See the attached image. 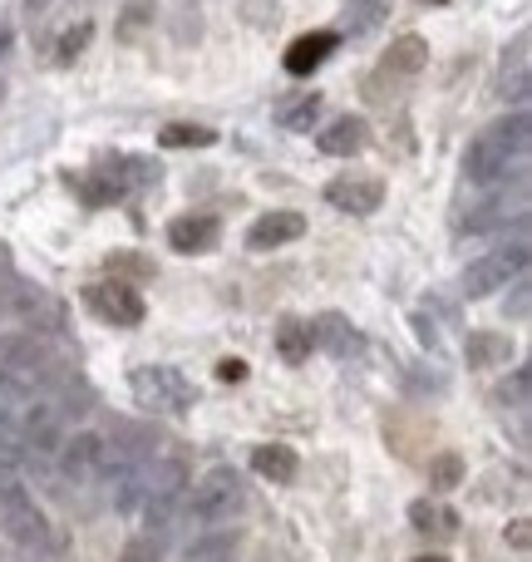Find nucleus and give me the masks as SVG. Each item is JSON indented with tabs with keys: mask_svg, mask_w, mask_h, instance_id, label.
I'll return each mask as SVG.
<instances>
[{
	"mask_svg": "<svg viewBox=\"0 0 532 562\" xmlns=\"http://www.w3.org/2000/svg\"><path fill=\"white\" fill-rule=\"evenodd\" d=\"M528 144H532V119L518 109V114L488 124L484 134H474V144L464 154V178L478 188H503L508 173L523 178Z\"/></svg>",
	"mask_w": 532,
	"mask_h": 562,
	"instance_id": "1",
	"label": "nucleus"
},
{
	"mask_svg": "<svg viewBox=\"0 0 532 562\" xmlns=\"http://www.w3.org/2000/svg\"><path fill=\"white\" fill-rule=\"evenodd\" d=\"M59 380H65V370H59L55 350L39 336H30V330L0 336V385H5L10 395H20V400L55 395Z\"/></svg>",
	"mask_w": 532,
	"mask_h": 562,
	"instance_id": "2",
	"label": "nucleus"
},
{
	"mask_svg": "<svg viewBox=\"0 0 532 562\" xmlns=\"http://www.w3.org/2000/svg\"><path fill=\"white\" fill-rule=\"evenodd\" d=\"M183 494H188V464L178 454L148 459L144 464V504L138 518L148 524V533H168L183 514Z\"/></svg>",
	"mask_w": 532,
	"mask_h": 562,
	"instance_id": "3",
	"label": "nucleus"
},
{
	"mask_svg": "<svg viewBox=\"0 0 532 562\" xmlns=\"http://www.w3.org/2000/svg\"><path fill=\"white\" fill-rule=\"evenodd\" d=\"M523 267H528V217H518L513 237H508L503 247H494L488 257H478V262L464 267L459 291H464L468 301H484V296H494V291H503L508 281L523 277Z\"/></svg>",
	"mask_w": 532,
	"mask_h": 562,
	"instance_id": "4",
	"label": "nucleus"
},
{
	"mask_svg": "<svg viewBox=\"0 0 532 562\" xmlns=\"http://www.w3.org/2000/svg\"><path fill=\"white\" fill-rule=\"evenodd\" d=\"M0 533L20 548V553H45L55 548V533H49V518L35 508V498L25 494L15 474H0Z\"/></svg>",
	"mask_w": 532,
	"mask_h": 562,
	"instance_id": "5",
	"label": "nucleus"
},
{
	"mask_svg": "<svg viewBox=\"0 0 532 562\" xmlns=\"http://www.w3.org/2000/svg\"><path fill=\"white\" fill-rule=\"evenodd\" d=\"M242 504H247L242 474H237V469H207L183 494V514L178 518H193L197 528H213V524H223V518H233Z\"/></svg>",
	"mask_w": 532,
	"mask_h": 562,
	"instance_id": "6",
	"label": "nucleus"
},
{
	"mask_svg": "<svg viewBox=\"0 0 532 562\" xmlns=\"http://www.w3.org/2000/svg\"><path fill=\"white\" fill-rule=\"evenodd\" d=\"M128 390H134V400L144 409H154V415H188L197 400L193 380L173 366H138L134 375H128Z\"/></svg>",
	"mask_w": 532,
	"mask_h": 562,
	"instance_id": "7",
	"label": "nucleus"
},
{
	"mask_svg": "<svg viewBox=\"0 0 532 562\" xmlns=\"http://www.w3.org/2000/svg\"><path fill=\"white\" fill-rule=\"evenodd\" d=\"M523 213H528L523 188H518V193H498V188H488V198L468 203V213L459 217V227H464L468 237H488V233H498V227H508V217H523Z\"/></svg>",
	"mask_w": 532,
	"mask_h": 562,
	"instance_id": "8",
	"label": "nucleus"
},
{
	"mask_svg": "<svg viewBox=\"0 0 532 562\" xmlns=\"http://www.w3.org/2000/svg\"><path fill=\"white\" fill-rule=\"evenodd\" d=\"M89 306L99 311V321H109V326H144V296H138L128 281H99V286H89Z\"/></svg>",
	"mask_w": 532,
	"mask_h": 562,
	"instance_id": "9",
	"label": "nucleus"
},
{
	"mask_svg": "<svg viewBox=\"0 0 532 562\" xmlns=\"http://www.w3.org/2000/svg\"><path fill=\"white\" fill-rule=\"evenodd\" d=\"M55 469L65 484H94L99 479V435H89V429H79V435H65V445H59L55 454Z\"/></svg>",
	"mask_w": 532,
	"mask_h": 562,
	"instance_id": "10",
	"label": "nucleus"
},
{
	"mask_svg": "<svg viewBox=\"0 0 532 562\" xmlns=\"http://www.w3.org/2000/svg\"><path fill=\"white\" fill-rule=\"evenodd\" d=\"M326 203L340 207V213L365 217V213H375V207L385 203V183H380V178L346 173V178H336V183H326Z\"/></svg>",
	"mask_w": 532,
	"mask_h": 562,
	"instance_id": "11",
	"label": "nucleus"
},
{
	"mask_svg": "<svg viewBox=\"0 0 532 562\" xmlns=\"http://www.w3.org/2000/svg\"><path fill=\"white\" fill-rule=\"evenodd\" d=\"M217 237H223V223L207 213H183L168 223V243H173V252L183 257H197V252H213Z\"/></svg>",
	"mask_w": 532,
	"mask_h": 562,
	"instance_id": "12",
	"label": "nucleus"
},
{
	"mask_svg": "<svg viewBox=\"0 0 532 562\" xmlns=\"http://www.w3.org/2000/svg\"><path fill=\"white\" fill-rule=\"evenodd\" d=\"M301 233H306V217L281 207V213L257 217L252 233H247V247H252V252H276V247H286V243H301Z\"/></svg>",
	"mask_w": 532,
	"mask_h": 562,
	"instance_id": "13",
	"label": "nucleus"
},
{
	"mask_svg": "<svg viewBox=\"0 0 532 562\" xmlns=\"http://www.w3.org/2000/svg\"><path fill=\"white\" fill-rule=\"evenodd\" d=\"M10 311H15V316H25L30 326H39V330H59V326H65V306H59L49 291H39V286H10Z\"/></svg>",
	"mask_w": 532,
	"mask_h": 562,
	"instance_id": "14",
	"label": "nucleus"
},
{
	"mask_svg": "<svg viewBox=\"0 0 532 562\" xmlns=\"http://www.w3.org/2000/svg\"><path fill=\"white\" fill-rule=\"evenodd\" d=\"M365 138H370L365 119L346 114V119H336V124H320L316 148H320V154H330V158H355L360 148H365Z\"/></svg>",
	"mask_w": 532,
	"mask_h": 562,
	"instance_id": "15",
	"label": "nucleus"
},
{
	"mask_svg": "<svg viewBox=\"0 0 532 562\" xmlns=\"http://www.w3.org/2000/svg\"><path fill=\"white\" fill-rule=\"evenodd\" d=\"M330 49H336V35L330 30H316V35H301L296 45L286 49V75H310V69H320L330 59Z\"/></svg>",
	"mask_w": 532,
	"mask_h": 562,
	"instance_id": "16",
	"label": "nucleus"
},
{
	"mask_svg": "<svg viewBox=\"0 0 532 562\" xmlns=\"http://www.w3.org/2000/svg\"><path fill=\"white\" fill-rule=\"evenodd\" d=\"M310 350H316V336H310V321L301 316H286L276 326V356L286 360V366H306Z\"/></svg>",
	"mask_w": 532,
	"mask_h": 562,
	"instance_id": "17",
	"label": "nucleus"
},
{
	"mask_svg": "<svg viewBox=\"0 0 532 562\" xmlns=\"http://www.w3.org/2000/svg\"><path fill=\"white\" fill-rule=\"evenodd\" d=\"M252 469L262 479H271V484H291L301 459H296V449H286V445H262V449H252Z\"/></svg>",
	"mask_w": 532,
	"mask_h": 562,
	"instance_id": "18",
	"label": "nucleus"
},
{
	"mask_svg": "<svg viewBox=\"0 0 532 562\" xmlns=\"http://www.w3.org/2000/svg\"><path fill=\"white\" fill-rule=\"evenodd\" d=\"M464 356L468 366H503V360H513V346H508V336H498V330H468L464 340Z\"/></svg>",
	"mask_w": 532,
	"mask_h": 562,
	"instance_id": "19",
	"label": "nucleus"
},
{
	"mask_svg": "<svg viewBox=\"0 0 532 562\" xmlns=\"http://www.w3.org/2000/svg\"><path fill=\"white\" fill-rule=\"evenodd\" d=\"M409 524L419 528V533H429V538H454L459 533V514L454 508H439V504H409Z\"/></svg>",
	"mask_w": 532,
	"mask_h": 562,
	"instance_id": "20",
	"label": "nucleus"
},
{
	"mask_svg": "<svg viewBox=\"0 0 532 562\" xmlns=\"http://www.w3.org/2000/svg\"><path fill=\"white\" fill-rule=\"evenodd\" d=\"M425 65H429V45L419 35L395 40V45H389V55H385V75H419Z\"/></svg>",
	"mask_w": 532,
	"mask_h": 562,
	"instance_id": "21",
	"label": "nucleus"
},
{
	"mask_svg": "<svg viewBox=\"0 0 532 562\" xmlns=\"http://www.w3.org/2000/svg\"><path fill=\"white\" fill-rule=\"evenodd\" d=\"M310 336H316V346H326L330 356H346V350L355 346V330H350V321L340 316V311H326V316H316Z\"/></svg>",
	"mask_w": 532,
	"mask_h": 562,
	"instance_id": "22",
	"label": "nucleus"
},
{
	"mask_svg": "<svg viewBox=\"0 0 532 562\" xmlns=\"http://www.w3.org/2000/svg\"><path fill=\"white\" fill-rule=\"evenodd\" d=\"M158 144L163 148H207V144H217V134L207 124H168L163 134H158Z\"/></svg>",
	"mask_w": 532,
	"mask_h": 562,
	"instance_id": "23",
	"label": "nucleus"
},
{
	"mask_svg": "<svg viewBox=\"0 0 532 562\" xmlns=\"http://www.w3.org/2000/svg\"><path fill=\"white\" fill-rule=\"evenodd\" d=\"M528 395H532V375H528V366H518L513 375H508L503 385L494 390V400H498L503 409H523V405H528Z\"/></svg>",
	"mask_w": 532,
	"mask_h": 562,
	"instance_id": "24",
	"label": "nucleus"
},
{
	"mask_svg": "<svg viewBox=\"0 0 532 562\" xmlns=\"http://www.w3.org/2000/svg\"><path fill=\"white\" fill-rule=\"evenodd\" d=\"M237 543H242V538H237V528H233V533H213V538H203V543L188 548V562H217V558H233V553H237Z\"/></svg>",
	"mask_w": 532,
	"mask_h": 562,
	"instance_id": "25",
	"label": "nucleus"
},
{
	"mask_svg": "<svg viewBox=\"0 0 532 562\" xmlns=\"http://www.w3.org/2000/svg\"><path fill=\"white\" fill-rule=\"evenodd\" d=\"M429 484L434 488H459L464 484V459L459 454H434L429 459Z\"/></svg>",
	"mask_w": 532,
	"mask_h": 562,
	"instance_id": "26",
	"label": "nucleus"
},
{
	"mask_svg": "<svg viewBox=\"0 0 532 562\" xmlns=\"http://www.w3.org/2000/svg\"><path fill=\"white\" fill-rule=\"evenodd\" d=\"M380 15H385V5H380V0H350V5H346V25L355 30V35L375 30V25H380Z\"/></svg>",
	"mask_w": 532,
	"mask_h": 562,
	"instance_id": "27",
	"label": "nucleus"
},
{
	"mask_svg": "<svg viewBox=\"0 0 532 562\" xmlns=\"http://www.w3.org/2000/svg\"><path fill=\"white\" fill-rule=\"evenodd\" d=\"M118 562H163V533L134 538V543L124 548V558H118Z\"/></svg>",
	"mask_w": 532,
	"mask_h": 562,
	"instance_id": "28",
	"label": "nucleus"
},
{
	"mask_svg": "<svg viewBox=\"0 0 532 562\" xmlns=\"http://www.w3.org/2000/svg\"><path fill=\"white\" fill-rule=\"evenodd\" d=\"M89 35H94V25H89V20H79L75 30H65V35H59V65H69V59L89 45Z\"/></svg>",
	"mask_w": 532,
	"mask_h": 562,
	"instance_id": "29",
	"label": "nucleus"
},
{
	"mask_svg": "<svg viewBox=\"0 0 532 562\" xmlns=\"http://www.w3.org/2000/svg\"><path fill=\"white\" fill-rule=\"evenodd\" d=\"M316 119H320V99H316V94L301 99L296 109H286V128H296V134H306V128L316 124Z\"/></svg>",
	"mask_w": 532,
	"mask_h": 562,
	"instance_id": "30",
	"label": "nucleus"
},
{
	"mask_svg": "<svg viewBox=\"0 0 532 562\" xmlns=\"http://www.w3.org/2000/svg\"><path fill=\"white\" fill-rule=\"evenodd\" d=\"M532 89V75L528 69H513V75H503V99H513V104H523Z\"/></svg>",
	"mask_w": 532,
	"mask_h": 562,
	"instance_id": "31",
	"label": "nucleus"
},
{
	"mask_svg": "<svg viewBox=\"0 0 532 562\" xmlns=\"http://www.w3.org/2000/svg\"><path fill=\"white\" fill-rule=\"evenodd\" d=\"M415 336L425 340L429 350H439V326H434V316H429V311H415Z\"/></svg>",
	"mask_w": 532,
	"mask_h": 562,
	"instance_id": "32",
	"label": "nucleus"
},
{
	"mask_svg": "<svg viewBox=\"0 0 532 562\" xmlns=\"http://www.w3.org/2000/svg\"><path fill=\"white\" fill-rule=\"evenodd\" d=\"M508 543H513L518 553H528L532 548V524L528 518H513V524H508Z\"/></svg>",
	"mask_w": 532,
	"mask_h": 562,
	"instance_id": "33",
	"label": "nucleus"
},
{
	"mask_svg": "<svg viewBox=\"0 0 532 562\" xmlns=\"http://www.w3.org/2000/svg\"><path fill=\"white\" fill-rule=\"evenodd\" d=\"M217 375H223V380H242L247 366H242V360H223V366H217Z\"/></svg>",
	"mask_w": 532,
	"mask_h": 562,
	"instance_id": "34",
	"label": "nucleus"
},
{
	"mask_svg": "<svg viewBox=\"0 0 532 562\" xmlns=\"http://www.w3.org/2000/svg\"><path fill=\"white\" fill-rule=\"evenodd\" d=\"M513 316H518V321H528V286H518V296H513Z\"/></svg>",
	"mask_w": 532,
	"mask_h": 562,
	"instance_id": "35",
	"label": "nucleus"
},
{
	"mask_svg": "<svg viewBox=\"0 0 532 562\" xmlns=\"http://www.w3.org/2000/svg\"><path fill=\"white\" fill-rule=\"evenodd\" d=\"M409 562H449L444 553H425V558H409Z\"/></svg>",
	"mask_w": 532,
	"mask_h": 562,
	"instance_id": "36",
	"label": "nucleus"
},
{
	"mask_svg": "<svg viewBox=\"0 0 532 562\" xmlns=\"http://www.w3.org/2000/svg\"><path fill=\"white\" fill-rule=\"evenodd\" d=\"M217 562H233V558H217Z\"/></svg>",
	"mask_w": 532,
	"mask_h": 562,
	"instance_id": "37",
	"label": "nucleus"
}]
</instances>
